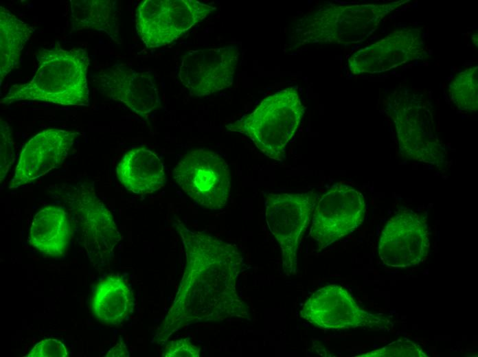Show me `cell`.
<instances>
[{"label":"cell","mask_w":478,"mask_h":357,"mask_svg":"<svg viewBox=\"0 0 478 357\" xmlns=\"http://www.w3.org/2000/svg\"><path fill=\"white\" fill-rule=\"evenodd\" d=\"M173 226L185 251V268L155 341L165 344L185 326L231 318L249 319V309L237 291L244 266L238 247L203 232L190 230L177 218Z\"/></svg>","instance_id":"1"},{"label":"cell","mask_w":478,"mask_h":357,"mask_svg":"<svg viewBox=\"0 0 478 357\" xmlns=\"http://www.w3.org/2000/svg\"><path fill=\"white\" fill-rule=\"evenodd\" d=\"M37 70L30 82L14 84L1 100L10 105L22 100L65 106H89L87 69L89 58L84 49H41L36 55Z\"/></svg>","instance_id":"2"},{"label":"cell","mask_w":478,"mask_h":357,"mask_svg":"<svg viewBox=\"0 0 478 357\" xmlns=\"http://www.w3.org/2000/svg\"><path fill=\"white\" fill-rule=\"evenodd\" d=\"M400 3L323 6L298 20L291 36V41L295 46L317 43L349 45L363 41Z\"/></svg>","instance_id":"3"},{"label":"cell","mask_w":478,"mask_h":357,"mask_svg":"<svg viewBox=\"0 0 478 357\" xmlns=\"http://www.w3.org/2000/svg\"><path fill=\"white\" fill-rule=\"evenodd\" d=\"M304 113L297 89L290 87L264 98L252 113L226 128L248 137L268 157L282 161Z\"/></svg>","instance_id":"4"},{"label":"cell","mask_w":478,"mask_h":357,"mask_svg":"<svg viewBox=\"0 0 478 357\" xmlns=\"http://www.w3.org/2000/svg\"><path fill=\"white\" fill-rule=\"evenodd\" d=\"M389 102L388 111L396 128L401 154L408 159L442 168L446 153L433 126L429 101L405 91Z\"/></svg>","instance_id":"5"},{"label":"cell","mask_w":478,"mask_h":357,"mask_svg":"<svg viewBox=\"0 0 478 357\" xmlns=\"http://www.w3.org/2000/svg\"><path fill=\"white\" fill-rule=\"evenodd\" d=\"M64 198L71 212V221L89 257L108 261L120 240V235L110 211L86 183L65 185Z\"/></svg>","instance_id":"6"},{"label":"cell","mask_w":478,"mask_h":357,"mask_svg":"<svg viewBox=\"0 0 478 357\" xmlns=\"http://www.w3.org/2000/svg\"><path fill=\"white\" fill-rule=\"evenodd\" d=\"M216 8L196 0H145L136 10V29L148 48L170 44Z\"/></svg>","instance_id":"7"},{"label":"cell","mask_w":478,"mask_h":357,"mask_svg":"<svg viewBox=\"0 0 478 357\" xmlns=\"http://www.w3.org/2000/svg\"><path fill=\"white\" fill-rule=\"evenodd\" d=\"M319 198V194L314 191L266 195L265 220L269 231L280 244L282 268L288 275L296 274L297 271L298 245L310 224Z\"/></svg>","instance_id":"8"},{"label":"cell","mask_w":478,"mask_h":357,"mask_svg":"<svg viewBox=\"0 0 478 357\" xmlns=\"http://www.w3.org/2000/svg\"><path fill=\"white\" fill-rule=\"evenodd\" d=\"M173 178L200 206L210 210L226 206L230 174L226 161L217 153L204 148L188 152L175 165Z\"/></svg>","instance_id":"9"},{"label":"cell","mask_w":478,"mask_h":357,"mask_svg":"<svg viewBox=\"0 0 478 357\" xmlns=\"http://www.w3.org/2000/svg\"><path fill=\"white\" fill-rule=\"evenodd\" d=\"M300 316L315 327L328 330L388 331L392 327L387 318L362 309L345 288L335 284L316 290L304 303Z\"/></svg>","instance_id":"10"},{"label":"cell","mask_w":478,"mask_h":357,"mask_svg":"<svg viewBox=\"0 0 478 357\" xmlns=\"http://www.w3.org/2000/svg\"><path fill=\"white\" fill-rule=\"evenodd\" d=\"M364 197L354 187L337 185L318 199L312 214L309 235L318 251L353 232L363 221Z\"/></svg>","instance_id":"11"},{"label":"cell","mask_w":478,"mask_h":357,"mask_svg":"<svg viewBox=\"0 0 478 357\" xmlns=\"http://www.w3.org/2000/svg\"><path fill=\"white\" fill-rule=\"evenodd\" d=\"M239 54L236 45L189 51L181 58L179 78L193 96L214 93L232 84Z\"/></svg>","instance_id":"12"},{"label":"cell","mask_w":478,"mask_h":357,"mask_svg":"<svg viewBox=\"0 0 478 357\" xmlns=\"http://www.w3.org/2000/svg\"><path fill=\"white\" fill-rule=\"evenodd\" d=\"M430 246L425 220L411 210H404L386 223L378 243V255L387 266L407 268L420 264Z\"/></svg>","instance_id":"13"},{"label":"cell","mask_w":478,"mask_h":357,"mask_svg":"<svg viewBox=\"0 0 478 357\" xmlns=\"http://www.w3.org/2000/svg\"><path fill=\"white\" fill-rule=\"evenodd\" d=\"M79 135L75 130L49 128L32 137L20 154L9 188L31 183L58 168Z\"/></svg>","instance_id":"14"},{"label":"cell","mask_w":478,"mask_h":357,"mask_svg":"<svg viewBox=\"0 0 478 357\" xmlns=\"http://www.w3.org/2000/svg\"><path fill=\"white\" fill-rule=\"evenodd\" d=\"M95 78L104 95L124 103L144 119L161 106L152 71H137L117 64L103 69Z\"/></svg>","instance_id":"15"},{"label":"cell","mask_w":478,"mask_h":357,"mask_svg":"<svg viewBox=\"0 0 478 357\" xmlns=\"http://www.w3.org/2000/svg\"><path fill=\"white\" fill-rule=\"evenodd\" d=\"M422 50L420 30L402 29L357 51L348 60L349 68L355 75L383 72L416 58Z\"/></svg>","instance_id":"16"},{"label":"cell","mask_w":478,"mask_h":357,"mask_svg":"<svg viewBox=\"0 0 478 357\" xmlns=\"http://www.w3.org/2000/svg\"><path fill=\"white\" fill-rule=\"evenodd\" d=\"M116 174L127 190L137 194L153 193L166 183L162 161L154 152L146 148L127 152L118 163Z\"/></svg>","instance_id":"17"},{"label":"cell","mask_w":478,"mask_h":357,"mask_svg":"<svg viewBox=\"0 0 478 357\" xmlns=\"http://www.w3.org/2000/svg\"><path fill=\"white\" fill-rule=\"evenodd\" d=\"M72 233L67 211L61 207L48 205L35 214L28 240L43 254L58 257L65 253Z\"/></svg>","instance_id":"18"},{"label":"cell","mask_w":478,"mask_h":357,"mask_svg":"<svg viewBox=\"0 0 478 357\" xmlns=\"http://www.w3.org/2000/svg\"><path fill=\"white\" fill-rule=\"evenodd\" d=\"M134 300L129 286L117 275L106 276L97 284L91 299L96 318L110 325L121 323L132 312Z\"/></svg>","instance_id":"19"},{"label":"cell","mask_w":478,"mask_h":357,"mask_svg":"<svg viewBox=\"0 0 478 357\" xmlns=\"http://www.w3.org/2000/svg\"><path fill=\"white\" fill-rule=\"evenodd\" d=\"M71 24L73 31L93 29L104 32L121 43L117 1L71 0Z\"/></svg>","instance_id":"20"},{"label":"cell","mask_w":478,"mask_h":357,"mask_svg":"<svg viewBox=\"0 0 478 357\" xmlns=\"http://www.w3.org/2000/svg\"><path fill=\"white\" fill-rule=\"evenodd\" d=\"M34 28L0 6V84L19 63L21 51Z\"/></svg>","instance_id":"21"},{"label":"cell","mask_w":478,"mask_h":357,"mask_svg":"<svg viewBox=\"0 0 478 357\" xmlns=\"http://www.w3.org/2000/svg\"><path fill=\"white\" fill-rule=\"evenodd\" d=\"M450 97L462 111L477 110V67L458 73L449 87Z\"/></svg>","instance_id":"22"},{"label":"cell","mask_w":478,"mask_h":357,"mask_svg":"<svg viewBox=\"0 0 478 357\" xmlns=\"http://www.w3.org/2000/svg\"><path fill=\"white\" fill-rule=\"evenodd\" d=\"M429 356L419 345L407 338L398 339L380 349L357 357H426Z\"/></svg>","instance_id":"23"},{"label":"cell","mask_w":478,"mask_h":357,"mask_svg":"<svg viewBox=\"0 0 478 357\" xmlns=\"http://www.w3.org/2000/svg\"><path fill=\"white\" fill-rule=\"evenodd\" d=\"M0 126V182L2 183L14 161L15 143L9 124L1 119Z\"/></svg>","instance_id":"24"},{"label":"cell","mask_w":478,"mask_h":357,"mask_svg":"<svg viewBox=\"0 0 478 357\" xmlns=\"http://www.w3.org/2000/svg\"><path fill=\"white\" fill-rule=\"evenodd\" d=\"M27 357H67V349L57 339L47 338L37 343L26 356Z\"/></svg>","instance_id":"25"},{"label":"cell","mask_w":478,"mask_h":357,"mask_svg":"<svg viewBox=\"0 0 478 357\" xmlns=\"http://www.w3.org/2000/svg\"><path fill=\"white\" fill-rule=\"evenodd\" d=\"M199 347L194 345L189 338L172 341L164 347L162 356L165 357H198Z\"/></svg>","instance_id":"26"},{"label":"cell","mask_w":478,"mask_h":357,"mask_svg":"<svg viewBox=\"0 0 478 357\" xmlns=\"http://www.w3.org/2000/svg\"><path fill=\"white\" fill-rule=\"evenodd\" d=\"M130 354L126 349V345L123 342H120L116 344L105 356H129Z\"/></svg>","instance_id":"27"}]
</instances>
